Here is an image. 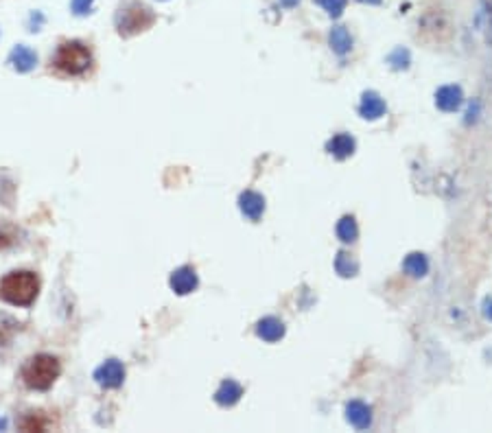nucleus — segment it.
Returning a JSON list of instances; mask_svg holds the SVG:
<instances>
[{
  "mask_svg": "<svg viewBox=\"0 0 492 433\" xmlns=\"http://www.w3.org/2000/svg\"><path fill=\"white\" fill-rule=\"evenodd\" d=\"M328 42H331V48L337 53V55H346L353 48V38L350 31L346 27H333L331 35H328Z\"/></svg>",
  "mask_w": 492,
  "mask_h": 433,
  "instance_id": "obj_15",
  "label": "nucleus"
},
{
  "mask_svg": "<svg viewBox=\"0 0 492 433\" xmlns=\"http://www.w3.org/2000/svg\"><path fill=\"white\" fill-rule=\"evenodd\" d=\"M484 315H486L488 319H492V300H486V302H484Z\"/></svg>",
  "mask_w": 492,
  "mask_h": 433,
  "instance_id": "obj_25",
  "label": "nucleus"
},
{
  "mask_svg": "<svg viewBox=\"0 0 492 433\" xmlns=\"http://www.w3.org/2000/svg\"><path fill=\"white\" fill-rule=\"evenodd\" d=\"M315 3L328 13V15H333V18H339L346 9V3L348 0H315Z\"/></svg>",
  "mask_w": 492,
  "mask_h": 433,
  "instance_id": "obj_21",
  "label": "nucleus"
},
{
  "mask_svg": "<svg viewBox=\"0 0 492 433\" xmlns=\"http://www.w3.org/2000/svg\"><path fill=\"white\" fill-rule=\"evenodd\" d=\"M359 114L366 121H376L385 114V101H383L376 92H366L361 97Z\"/></svg>",
  "mask_w": 492,
  "mask_h": 433,
  "instance_id": "obj_12",
  "label": "nucleus"
},
{
  "mask_svg": "<svg viewBox=\"0 0 492 433\" xmlns=\"http://www.w3.org/2000/svg\"><path fill=\"white\" fill-rule=\"evenodd\" d=\"M22 429L25 431H44L46 429V418L42 416V413H29V416L25 418L22 422Z\"/></svg>",
  "mask_w": 492,
  "mask_h": 433,
  "instance_id": "obj_22",
  "label": "nucleus"
},
{
  "mask_svg": "<svg viewBox=\"0 0 492 433\" xmlns=\"http://www.w3.org/2000/svg\"><path fill=\"white\" fill-rule=\"evenodd\" d=\"M335 269L341 278H353L359 272V263L348 254V252H339L335 259Z\"/></svg>",
  "mask_w": 492,
  "mask_h": 433,
  "instance_id": "obj_18",
  "label": "nucleus"
},
{
  "mask_svg": "<svg viewBox=\"0 0 492 433\" xmlns=\"http://www.w3.org/2000/svg\"><path fill=\"white\" fill-rule=\"evenodd\" d=\"M241 396H243V387L236 381H232V378H226V381L219 385V390L214 392V401L221 407H232L241 401Z\"/></svg>",
  "mask_w": 492,
  "mask_h": 433,
  "instance_id": "obj_11",
  "label": "nucleus"
},
{
  "mask_svg": "<svg viewBox=\"0 0 492 433\" xmlns=\"http://www.w3.org/2000/svg\"><path fill=\"white\" fill-rule=\"evenodd\" d=\"M462 101H464V95L460 85H442L435 92V105H437V110H442V112L460 110Z\"/></svg>",
  "mask_w": 492,
  "mask_h": 433,
  "instance_id": "obj_7",
  "label": "nucleus"
},
{
  "mask_svg": "<svg viewBox=\"0 0 492 433\" xmlns=\"http://www.w3.org/2000/svg\"><path fill=\"white\" fill-rule=\"evenodd\" d=\"M62 372L60 359H55L50 355H38L29 359V364L22 368V381L29 390H38L46 392Z\"/></svg>",
  "mask_w": 492,
  "mask_h": 433,
  "instance_id": "obj_2",
  "label": "nucleus"
},
{
  "mask_svg": "<svg viewBox=\"0 0 492 433\" xmlns=\"http://www.w3.org/2000/svg\"><path fill=\"white\" fill-rule=\"evenodd\" d=\"M40 294V280L33 272H11L0 280V300L13 306H31Z\"/></svg>",
  "mask_w": 492,
  "mask_h": 433,
  "instance_id": "obj_1",
  "label": "nucleus"
},
{
  "mask_svg": "<svg viewBox=\"0 0 492 433\" xmlns=\"http://www.w3.org/2000/svg\"><path fill=\"white\" fill-rule=\"evenodd\" d=\"M326 149L331 156H335L337 160H346L355 153V138L350 134H337L328 140Z\"/></svg>",
  "mask_w": 492,
  "mask_h": 433,
  "instance_id": "obj_13",
  "label": "nucleus"
},
{
  "mask_svg": "<svg viewBox=\"0 0 492 433\" xmlns=\"http://www.w3.org/2000/svg\"><path fill=\"white\" fill-rule=\"evenodd\" d=\"M477 22H479V27L486 33V40L492 44V0H481Z\"/></svg>",
  "mask_w": 492,
  "mask_h": 433,
  "instance_id": "obj_19",
  "label": "nucleus"
},
{
  "mask_svg": "<svg viewBox=\"0 0 492 433\" xmlns=\"http://www.w3.org/2000/svg\"><path fill=\"white\" fill-rule=\"evenodd\" d=\"M171 289L177 294V296H186V294H193L197 289V272L193 267H179L171 274Z\"/></svg>",
  "mask_w": 492,
  "mask_h": 433,
  "instance_id": "obj_6",
  "label": "nucleus"
},
{
  "mask_svg": "<svg viewBox=\"0 0 492 433\" xmlns=\"http://www.w3.org/2000/svg\"><path fill=\"white\" fill-rule=\"evenodd\" d=\"M9 64L13 70L18 72H31L35 66H38V55L35 50H31L25 44H18L11 53H9Z\"/></svg>",
  "mask_w": 492,
  "mask_h": 433,
  "instance_id": "obj_8",
  "label": "nucleus"
},
{
  "mask_svg": "<svg viewBox=\"0 0 492 433\" xmlns=\"http://www.w3.org/2000/svg\"><path fill=\"white\" fill-rule=\"evenodd\" d=\"M337 239L343 241V243H353L357 237H359V228H357V221H355V216H341V219L337 221Z\"/></svg>",
  "mask_w": 492,
  "mask_h": 433,
  "instance_id": "obj_17",
  "label": "nucleus"
},
{
  "mask_svg": "<svg viewBox=\"0 0 492 433\" xmlns=\"http://www.w3.org/2000/svg\"><path fill=\"white\" fill-rule=\"evenodd\" d=\"M153 25V13L149 7H144L140 3H132L118 11L116 15V27L118 33L130 38V35H136L144 29H149Z\"/></svg>",
  "mask_w": 492,
  "mask_h": 433,
  "instance_id": "obj_4",
  "label": "nucleus"
},
{
  "mask_svg": "<svg viewBox=\"0 0 492 433\" xmlns=\"http://www.w3.org/2000/svg\"><path fill=\"white\" fill-rule=\"evenodd\" d=\"M93 3H95V0H72L70 7L77 15H86V13L93 11Z\"/></svg>",
  "mask_w": 492,
  "mask_h": 433,
  "instance_id": "obj_24",
  "label": "nucleus"
},
{
  "mask_svg": "<svg viewBox=\"0 0 492 433\" xmlns=\"http://www.w3.org/2000/svg\"><path fill=\"white\" fill-rule=\"evenodd\" d=\"M53 64L66 75H81L93 64V55H90V48L81 42H64L55 53Z\"/></svg>",
  "mask_w": 492,
  "mask_h": 433,
  "instance_id": "obj_3",
  "label": "nucleus"
},
{
  "mask_svg": "<svg viewBox=\"0 0 492 433\" xmlns=\"http://www.w3.org/2000/svg\"><path fill=\"white\" fill-rule=\"evenodd\" d=\"M257 335H259L263 341H269V344H273V341L282 339V335H285V324H282L278 317H263V319L257 324Z\"/></svg>",
  "mask_w": 492,
  "mask_h": 433,
  "instance_id": "obj_14",
  "label": "nucleus"
},
{
  "mask_svg": "<svg viewBox=\"0 0 492 433\" xmlns=\"http://www.w3.org/2000/svg\"><path fill=\"white\" fill-rule=\"evenodd\" d=\"M280 5H282V7H287V9H294V7H298V5H300V0H280Z\"/></svg>",
  "mask_w": 492,
  "mask_h": 433,
  "instance_id": "obj_26",
  "label": "nucleus"
},
{
  "mask_svg": "<svg viewBox=\"0 0 492 433\" xmlns=\"http://www.w3.org/2000/svg\"><path fill=\"white\" fill-rule=\"evenodd\" d=\"M95 381L105 390H116L125 381V368L118 359H107L95 370Z\"/></svg>",
  "mask_w": 492,
  "mask_h": 433,
  "instance_id": "obj_5",
  "label": "nucleus"
},
{
  "mask_svg": "<svg viewBox=\"0 0 492 433\" xmlns=\"http://www.w3.org/2000/svg\"><path fill=\"white\" fill-rule=\"evenodd\" d=\"M403 269H405L409 276H414V278H423L429 272V261H427L425 254H421V252H414V254H409L405 259Z\"/></svg>",
  "mask_w": 492,
  "mask_h": 433,
  "instance_id": "obj_16",
  "label": "nucleus"
},
{
  "mask_svg": "<svg viewBox=\"0 0 492 433\" xmlns=\"http://www.w3.org/2000/svg\"><path fill=\"white\" fill-rule=\"evenodd\" d=\"M346 420L357 429H368L372 425V409L366 403L353 401L346 405Z\"/></svg>",
  "mask_w": 492,
  "mask_h": 433,
  "instance_id": "obj_10",
  "label": "nucleus"
},
{
  "mask_svg": "<svg viewBox=\"0 0 492 433\" xmlns=\"http://www.w3.org/2000/svg\"><path fill=\"white\" fill-rule=\"evenodd\" d=\"M388 62H390V66L394 68V70H405V68H409V50L407 48H396L392 55L388 57Z\"/></svg>",
  "mask_w": 492,
  "mask_h": 433,
  "instance_id": "obj_20",
  "label": "nucleus"
},
{
  "mask_svg": "<svg viewBox=\"0 0 492 433\" xmlns=\"http://www.w3.org/2000/svg\"><path fill=\"white\" fill-rule=\"evenodd\" d=\"M359 3H366V5H378L381 0H359Z\"/></svg>",
  "mask_w": 492,
  "mask_h": 433,
  "instance_id": "obj_27",
  "label": "nucleus"
},
{
  "mask_svg": "<svg viewBox=\"0 0 492 433\" xmlns=\"http://www.w3.org/2000/svg\"><path fill=\"white\" fill-rule=\"evenodd\" d=\"M5 313H0V346H5L7 341H9V337L15 333V329H18V322H13V324H9V327H5Z\"/></svg>",
  "mask_w": 492,
  "mask_h": 433,
  "instance_id": "obj_23",
  "label": "nucleus"
},
{
  "mask_svg": "<svg viewBox=\"0 0 492 433\" xmlns=\"http://www.w3.org/2000/svg\"><path fill=\"white\" fill-rule=\"evenodd\" d=\"M239 208L241 212L247 216L250 221H259L263 212H265V200L263 195L254 193V191H245L241 197H239Z\"/></svg>",
  "mask_w": 492,
  "mask_h": 433,
  "instance_id": "obj_9",
  "label": "nucleus"
}]
</instances>
